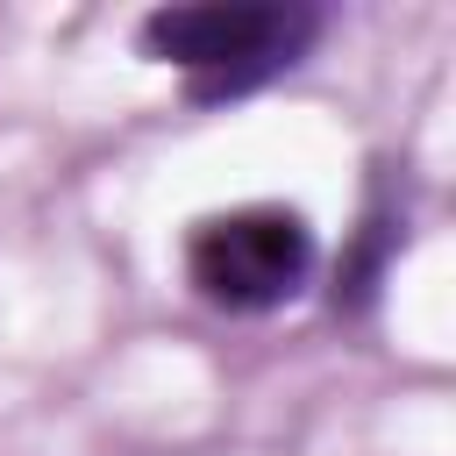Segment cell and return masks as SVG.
Wrapping results in <instances>:
<instances>
[{"label": "cell", "mask_w": 456, "mask_h": 456, "mask_svg": "<svg viewBox=\"0 0 456 456\" xmlns=\"http://www.w3.org/2000/svg\"><path fill=\"white\" fill-rule=\"evenodd\" d=\"M306 271H314V235L285 207L214 214L185 242V278L200 285V299H214L228 314H271V306H285L306 285Z\"/></svg>", "instance_id": "2"}, {"label": "cell", "mask_w": 456, "mask_h": 456, "mask_svg": "<svg viewBox=\"0 0 456 456\" xmlns=\"http://www.w3.org/2000/svg\"><path fill=\"white\" fill-rule=\"evenodd\" d=\"M321 14L314 7H278V0H200V7H157L142 21V50L192 71L200 100L249 93L271 71L299 64L314 43Z\"/></svg>", "instance_id": "1"}]
</instances>
